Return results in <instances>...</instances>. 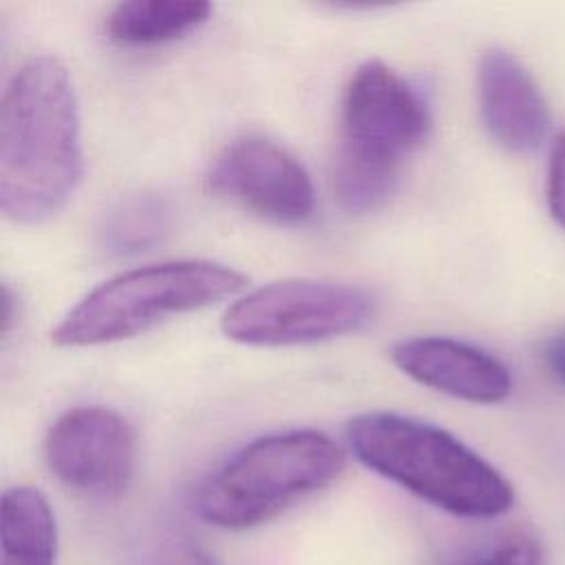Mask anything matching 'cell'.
<instances>
[{
	"mask_svg": "<svg viewBox=\"0 0 565 565\" xmlns=\"http://www.w3.org/2000/svg\"><path fill=\"white\" fill-rule=\"evenodd\" d=\"M82 179L79 108L66 66L24 62L0 102V210L20 225L55 216Z\"/></svg>",
	"mask_w": 565,
	"mask_h": 565,
	"instance_id": "cell-1",
	"label": "cell"
},
{
	"mask_svg": "<svg viewBox=\"0 0 565 565\" xmlns=\"http://www.w3.org/2000/svg\"><path fill=\"white\" fill-rule=\"evenodd\" d=\"M355 459L417 499L461 519H497L514 503L510 481L448 430L397 413L349 422Z\"/></svg>",
	"mask_w": 565,
	"mask_h": 565,
	"instance_id": "cell-2",
	"label": "cell"
},
{
	"mask_svg": "<svg viewBox=\"0 0 565 565\" xmlns=\"http://www.w3.org/2000/svg\"><path fill=\"white\" fill-rule=\"evenodd\" d=\"M430 113L391 66L371 60L351 75L340 113L333 188L349 212H371L393 194L404 159L426 139Z\"/></svg>",
	"mask_w": 565,
	"mask_h": 565,
	"instance_id": "cell-3",
	"label": "cell"
},
{
	"mask_svg": "<svg viewBox=\"0 0 565 565\" xmlns=\"http://www.w3.org/2000/svg\"><path fill=\"white\" fill-rule=\"evenodd\" d=\"M344 450L320 430L258 437L205 477L199 516L223 530H249L324 490L344 470Z\"/></svg>",
	"mask_w": 565,
	"mask_h": 565,
	"instance_id": "cell-4",
	"label": "cell"
},
{
	"mask_svg": "<svg viewBox=\"0 0 565 565\" xmlns=\"http://www.w3.org/2000/svg\"><path fill=\"white\" fill-rule=\"evenodd\" d=\"M247 278L221 263L181 258L121 271L90 289L51 331L55 347H97L238 294Z\"/></svg>",
	"mask_w": 565,
	"mask_h": 565,
	"instance_id": "cell-5",
	"label": "cell"
},
{
	"mask_svg": "<svg viewBox=\"0 0 565 565\" xmlns=\"http://www.w3.org/2000/svg\"><path fill=\"white\" fill-rule=\"evenodd\" d=\"M373 313L375 298L362 287L287 278L232 302L221 329L230 340L249 347H296L360 331Z\"/></svg>",
	"mask_w": 565,
	"mask_h": 565,
	"instance_id": "cell-6",
	"label": "cell"
},
{
	"mask_svg": "<svg viewBox=\"0 0 565 565\" xmlns=\"http://www.w3.org/2000/svg\"><path fill=\"white\" fill-rule=\"evenodd\" d=\"M42 450L57 481L86 497H119L135 475V430L124 415L106 406H75L62 413L46 430Z\"/></svg>",
	"mask_w": 565,
	"mask_h": 565,
	"instance_id": "cell-7",
	"label": "cell"
},
{
	"mask_svg": "<svg viewBox=\"0 0 565 565\" xmlns=\"http://www.w3.org/2000/svg\"><path fill=\"white\" fill-rule=\"evenodd\" d=\"M205 188L282 225L305 223L316 207V190L302 163L276 141L258 135L230 141L210 163Z\"/></svg>",
	"mask_w": 565,
	"mask_h": 565,
	"instance_id": "cell-8",
	"label": "cell"
},
{
	"mask_svg": "<svg viewBox=\"0 0 565 565\" xmlns=\"http://www.w3.org/2000/svg\"><path fill=\"white\" fill-rule=\"evenodd\" d=\"M391 360L415 382L463 402L499 404L512 391L508 366L492 353L461 340L404 338L393 344Z\"/></svg>",
	"mask_w": 565,
	"mask_h": 565,
	"instance_id": "cell-9",
	"label": "cell"
},
{
	"mask_svg": "<svg viewBox=\"0 0 565 565\" xmlns=\"http://www.w3.org/2000/svg\"><path fill=\"white\" fill-rule=\"evenodd\" d=\"M479 113L490 137L510 152L536 150L550 130L547 102L527 68L508 51L490 49L477 66Z\"/></svg>",
	"mask_w": 565,
	"mask_h": 565,
	"instance_id": "cell-10",
	"label": "cell"
},
{
	"mask_svg": "<svg viewBox=\"0 0 565 565\" xmlns=\"http://www.w3.org/2000/svg\"><path fill=\"white\" fill-rule=\"evenodd\" d=\"M57 523L46 497L31 486L7 488L0 503V565H55Z\"/></svg>",
	"mask_w": 565,
	"mask_h": 565,
	"instance_id": "cell-11",
	"label": "cell"
},
{
	"mask_svg": "<svg viewBox=\"0 0 565 565\" xmlns=\"http://www.w3.org/2000/svg\"><path fill=\"white\" fill-rule=\"evenodd\" d=\"M212 13L203 0H128L113 7L106 33L126 46H152L172 42L201 26Z\"/></svg>",
	"mask_w": 565,
	"mask_h": 565,
	"instance_id": "cell-12",
	"label": "cell"
},
{
	"mask_svg": "<svg viewBox=\"0 0 565 565\" xmlns=\"http://www.w3.org/2000/svg\"><path fill=\"white\" fill-rule=\"evenodd\" d=\"M170 225L172 210L163 196L135 192L108 207L97 227V238L106 254L132 256L161 243Z\"/></svg>",
	"mask_w": 565,
	"mask_h": 565,
	"instance_id": "cell-13",
	"label": "cell"
},
{
	"mask_svg": "<svg viewBox=\"0 0 565 565\" xmlns=\"http://www.w3.org/2000/svg\"><path fill=\"white\" fill-rule=\"evenodd\" d=\"M543 552L539 541L525 532H508L479 547L457 565H541Z\"/></svg>",
	"mask_w": 565,
	"mask_h": 565,
	"instance_id": "cell-14",
	"label": "cell"
},
{
	"mask_svg": "<svg viewBox=\"0 0 565 565\" xmlns=\"http://www.w3.org/2000/svg\"><path fill=\"white\" fill-rule=\"evenodd\" d=\"M545 199L554 221L565 227V130L554 139L550 150Z\"/></svg>",
	"mask_w": 565,
	"mask_h": 565,
	"instance_id": "cell-15",
	"label": "cell"
},
{
	"mask_svg": "<svg viewBox=\"0 0 565 565\" xmlns=\"http://www.w3.org/2000/svg\"><path fill=\"white\" fill-rule=\"evenodd\" d=\"M543 362L552 377L565 386V331H558L545 342Z\"/></svg>",
	"mask_w": 565,
	"mask_h": 565,
	"instance_id": "cell-16",
	"label": "cell"
},
{
	"mask_svg": "<svg viewBox=\"0 0 565 565\" xmlns=\"http://www.w3.org/2000/svg\"><path fill=\"white\" fill-rule=\"evenodd\" d=\"M168 565H218L205 550L196 547V545H179L170 558H168Z\"/></svg>",
	"mask_w": 565,
	"mask_h": 565,
	"instance_id": "cell-17",
	"label": "cell"
},
{
	"mask_svg": "<svg viewBox=\"0 0 565 565\" xmlns=\"http://www.w3.org/2000/svg\"><path fill=\"white\" fill-rule=\"evenodd\" d=\"M15 298L11 294V289L7 285H2V335H7L11 331V324L15 320Z\"/></svg>",
	"mask_w": 565,
	"mask_h": 565,
	"instance_id": "cell-18",
	"label": "cell"
}]
</instances>
